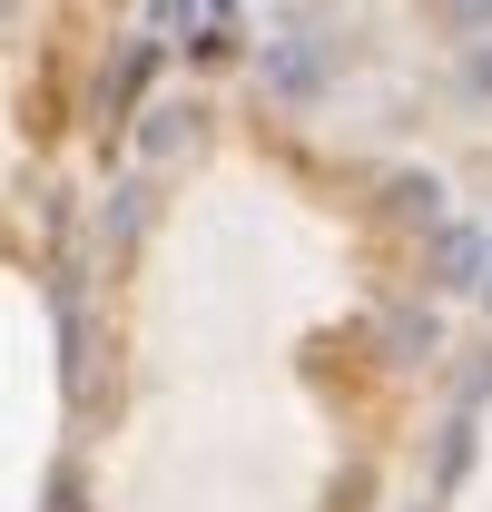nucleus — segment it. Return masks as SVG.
<instances>
[{"label":"nucleus","mask_w":492,"mask_h":512,"mask_svg":"<svg viewBox=\"0 0 492 512\" xmlns=\"http://www.w3.org/2000/svg\"><path fill=\"white\" fill-rule=\"evenodd\" d=\"M433 286H443V296H473V286H492V237H473V227H443V237H433Z\"/></svg>","instance_id":"nucleus-1"},{"label":"nucleus","mask_w":492,"mask_h":512,"mask_svg":"<svg viewBox=\"0 0 492 512\" xmlns=\"http://www.w3.org/2000/svg\"><path fill=\"white\" fill-rule=\"evenodd\" d=\"M266 89L276 99H315L325 89V60H315L306 40H266Z\"/></svg>","instance_id":"nucleus-2"},{"label":"nucleus","mask_w":492,"mask_h":512,"mask_svg":"<svg viewBox=\"0 0 492 512\" xmlns=\"http://www.w3.org/2000/svg\"><path fill=\"white\" fill-rule=\"evenodd\" d=\"M433 335H443L433 306H394V316H384V355H394V365H414V355H433Z\"/></svg>","instance_id":"nucleus-3"},{"label":"nucleus","mask_w":492,"mask_h":512,"mask_svg":"<svg viewBox=\"0 0 492 512\" xmlns=\"http://www.w3.org/2000/svg\"><path fill=\"white\" fill-rule=\"evenodd\" d=\"M384 197H394V217H443V178H414V168H404V178H384Z\"/></svg>","instance_id":"nucleus-4"},{"label":"nucleus","mask_w":492,"mask_h":512,"mask_svg":"<svg viewBox=\"0 0 492 512\" xmlns=\"http://www.w3.org/2000/svg\"><path fill=\"white\" fill-rule=\"evenodd\" d=\"M148 69H158V40H128V60H119V79H109V119H119L128 99L148 89Z\"/></svg>","instance_id":"nucleus-5"},{"label":"nucleus","mask_w":492,"mask_h":512,"mask_svg":"<svg viewBox=\"0 0 492 512\" xmlns=\"http://www.w3.org/2000/svg\"><path fill=\"white\" fill-rule=\"evenodd\" d=\"M99 227H109V247H128V237L148 227V188H138V178H128V188H109V217H99Z\"/></svg>","instance_id":"nucleus-6"},{"label":"nucleus","mask_w":492,"mask_h":512,"mask_svg":"<svg viewBox=\"0 0 492 512\" xmlns=\"http://www.w3.org/2000/svg\"><path fill=\"white\" fill-rule=\"evenodd\" d=\"M197 119H207V109H148V148H178Z\"/></svg>","instance_id":"nucleus-7"},{"label":"nucleus","mask_w":492,"mask_h":512,"mask_svg":"<svg viewBox=\"0 0 492 512\" xmlns=\"http://www.w3.org/2000/svg\"><path fill=\"white\" fill-rule=\"evenodd\" d=\"M443 20H453V30H483V20H492V0H443Z\"/></svg>","instance_id":"nucleus-8"},{"label":"nucleus","mask_w":492,"mask_h":512,"mask_svg":"<svg viewBox=\"0 0 492 512\" xmlns=\"http://www.w3.org/2000/svg\"><path fill=\"white\" fill-rule=\"evenodd\" d=\"M473 89H492V50H473Z\"/></svg>","instance_id":"nucleus-9"}]
</instances>
